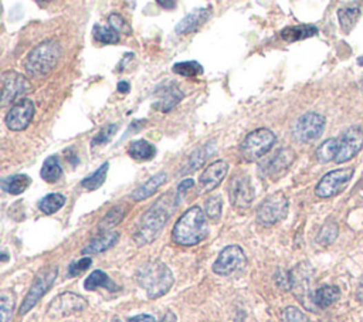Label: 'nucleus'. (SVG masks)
<instances>
[{"label":"nucleus","instance_id":"nucleus-38","mask_svg":"<svg viewBox=\"0 0 363 322\" xmlns=\"http://www.w3.org/2000/svg\"><path fill=\"white\" fill-rule=\"evenodd\" d=\"M222 208H223V201H222V196L219 194H214L210 196L209 199L206 201L205 205V213L206 216L213 220V221H219L222 217Z\"/></svg>","mask_w":363,"mask_h":322},{"label":"nucleus","instance_id":"nucleus-40","mask_svg":"<svg viewBox=\"0 0 363 322\" xmlns=\"http://www.w3.org/2000/svg\"><path fill=\"white\" fill-rule=\"evenodd\" d=\"M282 322H309V319L300 308L287 307L282 311Z\"/></svg>","mask_w":363,"mask_h":322},{"label":"nucleus","instance_id":"nucleus-35","mask_svg":"<svg viewBox=\"0 0 363 322\" xmlns=\"http://www.w3.org/2000/svg\"><path fill=\"white\" fill-rule=\"evenodd\" d=\"M338 234H340V228H338L336 225V221L333 220H329L326 221L325 225L322 226L321 232L318 233V237H317V241L326 247V245H331L335 243V240L338 239Z\"/></svg>","mask_w":363,"mask_h":322},{"label":"nucleus","instance_id":"nucleus-9","mask_svg":"<svg viewBox=\"0 0 363 322\" xmlns=\"http://www.w3.org/2000/svg\"><path fill=\"white\" fill-rule=\"evenodd\" d=\"M247 264V257L237 244H231L225 247V249L220 252L219 257L216 259L213 264V271L217 276H230L233 272L245 268Z\"/></svg>","mask_w":363,"mask_h":322},{"label":"nucleus","instance_id":"nucleus-7","mask_svg":"<svg viewBox=\"0 0 363 322\" xmlns=\"http://www.w3.org/2000/svg\"><path fill=\"white\" fill-rule=\"evenodd\" d=\"M288 199L282 192H276L264 199L257 212V219L261 225L271 226L284 220L288 214Z\"/></svg>","mask_w":363,"mask_h":322},{"label":"nucleus","instance_id":"nucleus-3","mask_svg":"<svg viewBox=\"0 0 363 322\" xmlns=\"http://www.w3.org/2000/svg\"><path fill=\"white\" fill-rule=\"evenodd\" d=\"M209 226L206 213L199 208L193 206L187 209L176 221L172 230V239L179 245H196L207 237Z\"/></svg>","mask_w":363,"mask_h":322},{"label":"nucleus","instance_id":"nucleus-20","mask_svg":"<svg viewBox=\"0 0 363 322\" xmlns=\"http://www.w3.org/2000/svg\"><path fill=\"white\" fill-rule=\"evenodd\" d=\"M216 151V142L210 141L207 143H205L203 146L198 148V150L193 152L189 158V161L185 165V169L182 170L183 175H187V173L191 172H196L199 168H202L205 165V162L214 154Z\"/></svg>","mask_w":363,"mask_h":322},{"label":"nucleus","instance_id":"nucleus-15","mask_svg":"<svg viewBox=\"0 0 363 322\" xmlns=\"http://www.w3.org/2000/svg\"><path fill=\"white\" fill-rule=\"evenodd\" d=\"M32 84L29 80L16 71H6L2 77V105H8L17 97L26 94Z\"/></svg>","mask_w":363,"mask_h":322},{"label":"nucleus","instance_id":"nucleus-16","mask_svg":"<svg viewBox=\"0 0 363 322\" xmlns=\"http://www.w3.org/2000/svg\"><path fill=\"white\" fill-rule=\"evenodd\" d=\"M229 172V163L226 161H217L207 166L199 178V193L205 194L219 186Z\"/></svg>","mask_w":363,"mask_h":322},{"label":"nucleus","instance_id":"nucleus-18","mask_svg":"<svg viewBox=\"0 0 363 322\" xmlns=\"http://www.w3.org/2000/svg\"><path fill=\"white\" fill-rule=\"evenodd\" d=\"M210 14H211L210 8H198L193 12H190L176 24V28H175L176 34H187V33L196 32L209 20Z\"/></svg>","mask_w":363,"mask_h":322},{"label":"nucleus","instance_id":"nucleus-47","mask_svg":"<svg viewBox=\"0 0 363 322\" xmlns=\"http://www.w3.org/2000/svg\"><path fill=\"white\" fill-rule=\"evenodd\" d=\"M356 300L363 303V280H360L356 287Z\"/></svg>","mask_w":363,"mask_h":322},{"label":"nucleus","instance_id":"nucleus-12","mask_svg":"<svg viewBox=\"0 0 363 322\" xmlns=\"http://www.w3.org/2000/svg\"><path fill=\"white\" fill-rule=\"evenodd\" d=\"M230 202L236 209H247L254 201V189L246 175H236L229 185Z\"/></svg>","mask_w":363,"mask_h":322},{"label":"nucleus","instance_id":"nucleus-39","mask_svg":"<svg viewBox=\"0 0 363 322\" xmlns=\"http://www.w3.org/2000/svg\"><path fill=\"white\" fill-rule=\"evenodd\" d=\"M110 28H112L116 33H124V34H131V26L125 21V19L121 14H111L108 17Z\"/></svg>","mask_w":363,"mask_h":322},{"label":"nucleus","instance_id":"nucleus-27","mask_svg":"<svg viewBox=\"0 0 363 322\" xmlns=\"http://www.w3.org/2000/svg\"><path fill=\"white\" fill-rule=\"evenodd\" d=\"M40 175L43 181H45L47 183H56L63 177V168L60 165V159L57 155L48 157L44 161L43 168L40 170Z\"/></svg>","mask_w":363,"mask_h":322},{"label":"nucleus","instance_id":"nucleus-50","mask_svg":"<svg viewBox=\"0 0 363 322\" xmlns=\"http://www.w3.org/2000/svg\"><path fill=\"white\" fill-rule=\"evenodd\" d=\"M234 322H245V319H243V315H238L237 318H236V321Z\"/></svg>","mask_w":363,"mask_h":322},{"label":"nucleus","instance_id":"nucleus-8","mask_svg":"<svg viewBox=\"0 0 363 322\" xmlns=\"http://www.w3.org/2000/svg\"><path fill=\"white\" fill-rule=\"evenodd\" d=\"M325 130V118L318 112L301 115L294 125V138L301 143H311L320 139Z\"/></svg>","mask_w":363,"mask_h":322},{"label":"nucleus","instance_id":"nucleus-52","mask_svg":"<svg viewBox=\"0 0 363 322\" xmlns=\"http://www.w3.org/2000/svg\"><path fill=\"white\" fill-rule=\"evenodd\" d=\"M2 260H3V261L8 260V254H6V253H3V259H2Z\"/></svg>","mask_w":363,"mask_h":322},{"label":"nucleus","instance_id":"nucleus-13","mask_svg":"<svg viewBox=\"0 0 363 322\" xmlns=\"http://www.w3.org/2000/svg\"><path fill=\"white\" fill-rule=\"evenodd\" d=\"M363 146V130L357 125L348 128L340 139V151L335 158L336 163H345L352 161Z\"/></svg>","mask_w":363,"mask_h":322},{"label":"nucleus","instance_id":"nucleus-51","mask_svg":"<svg viewBox=\"0 0 363 322\" xmlns=\"http://www.w3.org/2000/svg\"><path fill=\"white\" fill-rule=\"evenodd\" d=\"M357 64H359V66H363V56L357 59Z\"/></svg>","mask_w":363,"mask_h":322},{"label":"nucleus","instance_id":"nucleus-21","mask_svg":"<svg viewBox=\"0 0 363 322\" xmlns=\"http://www.w3.org/2000/svg\"><path fill=\"white\" fill-rule=\"evenodd\" d=\"M119 239V234L116 232H104L101 234H98L96 237H94L85 247L83 249V254H98L103 252H107L108 249H111L112 245L116 244Z\"/></svg>","mask_w":363,"mask_h":322},{"label":"nucleus","instance_id":"nucleus-30","mask_svg":"<svg viewBox=\"0 0 363 322\" xmlns=\"http://www.w3.org/2000/svg\"><path fill=\"white\" fill-rule=\"evenodd\" d=\"M65 205V197L61 193H50L39 202V209L44 214H54Z\"/></svg>","mask_w":363,"mask_h":322},{"label":"nucleus","instance_id":"nucleus-49","mask_svg":"<svg viewBox=\"0 0 363 322\" xmlns=\"http://www.w3.org/2000/svg\"><path fill=\"white\" fill-rule=\"evenodd\" d=\"M159 6H166V9H174L176 6L175 2H158Z\"/></svg>","mask_w":363,"mask_h":322},{"label":"nucleus","instance_id":"nucleus-46","mask_svg":"<svg viewBox=\"0 0 363 322\" xmlns=\"http://www.w3.org/2000/svg\"><path fill=\"white\" fill-rule=\"evenodd\" d=\"M129 90H131L129 83H127V81H121V83H118V91H119L121 94H127V92H129Z\"/></svg>","mask_w":363,"mask_h":322},{"label":"nucleus","instance_id":"nucleus-10","mask_svg":"<svg viewBox=\"0 0 363 322\" xmlns=\"http://www.w3.org/2000/svg\"><path fill=\"white\" fill-rule=\"evenodd\" d=\"M355 173L353 168H342L331 170L329 173L318 182L315 188V193L321 199H328V197L336 196L338 193H341L344 188L349 183Z\"/></svg>","mask_w":363,"mask_h":322},{"label":"nucleus","instance_id":"nucleus-29","mask_svg":"<svg viewBox=\"0 0 363 322\" xmlns=\"http://www.w3.org/2000/svg\"><path fill=\"white\" fill-rule=\"evenodd\" d=\"M338 151H340V139L329 138L318 146V150L315 152L317 161L320 163H328L336 158Z\"/></svg>","mask_w":363,"mask_h":322},{"label":"nucleus","instance_id":"nucleus-28","mask_svg":"<svg viewBox=\"0 0 363 322\" xmlns=\"http://www.w3.org/2000/svg\"><path fill=\"white\" fill-rule=\"evenodd\" d=\"M32 185V179L28 175H13L2 181V189L10 194H20Z\"/></svg>","mask_w":363,"mask_h":322},{"label":"nucleus","instance_id":"nucleus-43","mask_svg":"<svg viewBox=\"0 0 363 322\" xmlns=\"http://www.w3.org/2000/svg\"><path fill=\"white\" fill-rule=\"evenodd\" d=\"M276 281H277V284H278L282 290H291V287H293V284H294V279H293V276L289 274V272L282 271V270H280V271L277 272Z\"/></svg>","mask_w":363,"mask_h":322},{"label":"nucleus","instance_id":"nucleus-36","mask_svg":"<svg viewBox=\"0 0 363 322\" xmlns=\"http://www.w3.org/2000/svg\"><path fill=\"white\" fill-rule=\"evenodd\" d=\"M92 36L96 41L103 44H116L119 41V33H116L112 28L101 26V24H95Z\"/></svg>","mask_w":363,"mask_h":322},{"label":"nucleus","instance_id":"nucleus-32","mask_svg":"<svg viewBox=\"0 0 363 322\" xmlns=\"http://www.w3.org/2000/svg\"><path fill=\"white\" fill-rule=\"evenodd\" d=\"M360 14V9L357 8H344L338 10V19H340L341 28L345 33H349L355 28Z\"/></svg>","mask_w":363,"mask_h":322},{"label":"nucleus","instance_id":"nucleus-11","mask_svg":"<svg viewBox=\"0 0 363 322\" xmlns=\"http://www.w3.org/2000/svg\"><path fill=\"white\" fill-rule=\"evenodd\" d=\"M88 303L84 296L74 292H63L57 295L47 308V315L52 318L70 316L72 314L83 312Z\"/></svg>","mask_w":363,"mask_h":322},{"label":"nucleus","instance_id":"nucleus-48","mask_svg":"<svg viewBox=\"0 0 363 322\" xmlns=\"http://www.w3.org/2000/svg\"><path fill=\"white\" fill-rule=\"evenodd\" d=\"M160 322H178V319H176V315L172 311H169V312L165 314V316L162 318Z\"/></svg>","mask_w":363,"mask_h":322},{"label":"nucleus","instance_id":"nucleus-45","mask_svg":"<svg viewBox=\"0 0 363 322\" xmlns=\"http://www.w3.org/2000/svg\"><path fill=\"white\" fill-rule=\"evenodd\" d=\"M128 322H156L155 318L152 315H148V314H139L136 316H131L128 319Z\"/></svg>","mask_w":363,"mask_h":322},{"label":"nucleus","instance_id":"nucleus-17","mask_svg":"<svg viewBox=\"0 0 363 322\" xmlns=\"http://www.w3.org/2000/svg\"><path fill=\"white\" fill-rule=\"evenodd\" d=\"M155 94L158 97V103L154 104V107L159 108L163 112L171 111L183 100V92L174 81H166L158 85Z\"/></svg>","mask_w":363,"mask_h":322},{"label":"nucleus","instance_id":"nucleus-41","mask_svg":"<svg viewBox=\"0 0 363 322\" xmlns=\"http://www.w3.org/2000/svg\"><path fill=\"white\" fill-rule=\"evenodd\" d=\"M91 264H92L91 257H83L77 261H72L68 267V276L70 277H77V276L83 274L85 270H88L91 267Z\"/></svg>","mask_w":363,"mask_h":322},{"label":"nucleus","instance_id":"nucleus-5","mask_svg":"<svg viewBox=\"0 0 363 322\" xmlns=\"http://www.w3.org/2000/svg\"><path fill=\"white\" fill-rule=\"evenodd\" d=\"M277 138L267 128H260L250 132L240 145V154L247 162H256L271 151Z\"/></svg>","mask_w":363,"mask_h":322},{"label":"nucleus","instance_id":"nucleus-26","mask_svg":"<svg viewBox=\"0 0 363 322\" xmlns=\"http://www.w3.org/2000/svg\"><path fill=\"white\" fill-rule=\"evenodd\" d=\"M317 34H318V29L315 26H311V24H300V26L285 28L281 32V37L288 43L301 41V40L313 37Z\"/></svg>","mask_w":363,"mask_h":322},{"label":"nucleus","instance_id":"nucleus-19","mask_svg":"<svg viewBox=\"0 0 363 322\" xmlns=\"http://www.w3.org/2000/svg\"><path fill=\"white\" fill-rule=\"evenodd\" d=\"M295 159V152L289 148L278 151L274 158L270 159V162L264 166V173L267 177H277L280 173H282L285 169L293 165Z\"/></svg>","mask_w":363,"mask_h":322},{"label":"nucleus","instance_id":"nucleus-44","mask_svg":"<svg viewBox=\"0 0 363 322\" xmlns=\"http://www.w3.org/2000/svg\"><path fill=\"white\" fill-rule=\"evenodd\" d=\"M193 185H195V182H193L191 179H185L182 181V183L178 186V190H176V196H175V205H180V202L183 201V197L186 194V192L193 188Z\"/></svg>","mask_w":363,"mask_h":322},{"label":"nucleus","instance_id":"nucleus-6","mask_svg":"<svg viewBox=\"0 0 363 322\" xmlns=\"http://www.w3.org/2000/svg\"><path fill=\"white\" fill-rule=\"evenodd\" d=\"M59 276V268L57 267H50L47 270H43L41 272H39L36 280L33 281L28 295L24 296V300L20 305L19 314L20 315H26L34 305H37V303L43 299V295L45 292H48L56 281Z\"/></svg>","mask_w":363,"mask_h":322},{"label":"nucleus","instance_id":"nucleus-2","mask_svg":"<svg viewBox=\"0 0 363 322\" xmlns=\"http://www.w3.org/2000/svg\"><path fill=\"white\" fill-rule=\"evenodd\" d=\"M136 281L151 300H156L171 291L175 283L174 272L162 261H149L136 271Z\"/></svg>","mask_w":363,"mask_h":322},{"label":"nucleus","instance_id":"nucleus-31","mask_svg":"<svg viewBox=\"0 0 363 322\" xmlns=\"http://www.w3.org/2000/svg\"><path fill=\"white\" fill-rule=\"evenodd\" d=\"M108 168H110V163L108 162H104L94 173H91L90 177H87L85 179L81 181V186L84 189H87V190H96V189H100L104 185L105 179H107Z\"/></svg>","mask_w":363,"mask_h":322},{"label":"nucleus","instance_id":"nucleus-4","mask_svg":"<svg viewBox=\"0 0 363 322\" xmlns=\"http://www.w3.org/2000/svg\"><path fill=\"white\" fill-rule=\"evenodd\" d=\"M61 53L63 48L59 41H43L29 53L26 61H24V67H26V71L29 74H33V76H47L60 61Z\"/></svg>","mask_w":363,"mask_h":322},{"label":"nucleus","instance_id":"nucleus-37","mask_svg":"<svg viewBox=\"0 0 363 322\" xmlns=\"http://www.w3.org/2000/svg\"><path fill=\"white\" fill-rule=\"evenodd\" d=\"M125 216V209L123 206H115L112 208L107 214L105 217L101 220V225H100V229L103 232H111L112 228H115L118 223L123 220V217Z\"/></svg>","mask_w":363,"mask_h":322},{"label":"nucleus","instance_id":"nucleus-23","mask_svg":"<svg viewBox=\"0 0 363 322\" xmlns=\"http://www.w3.org/2000/svg\"><path fill=\"white\" fill-rule=\"evenodd\" d=\"M128 155L138 161V162H147L155 158L156 155V148L152 142L145 141V139H138L129 143L128 146Z\"/></svg>","mask_w":363,"mask_h":322},{"label":"nucleus","instance_id":"nucleus-22","mask_svg":"<svg viewBox=\"0 0 363 322\" xmlns=\"http://www.w3.org/2000/svg\"><path fill=\"white\" fill-rule=\"evenodd\" d=\"M167 181V175L165 172H160V173H156V175H154L151 179H148L145 183H142L138 189H135L132 193H131V197L134 201L136 202H141V201H145L148 199V197L154 196L158 189L165 185Z\"/></svg>","mask_w":363,"mask_h":322},{"label":"nucleus","instance_id":"nucleus-33","mask_svg":"<svg viewBox=\"0 0 363 322\" xmlns=\"http://www.w3.org/2000/svg\"><path fill=\"white\" fill-rule=\"evenodd\" d=\"M16 304V295L10 290H5L0 294V316L2 322H10Z\"/></svg>","mask_w":363,"mask_h":322},{"label":"nucleus","instance_id":"nucleus-24","mask_svg":"<svg viewBox=\"0 0 363 322\" xmlns=\"http://www.w3.org/2000/svg\"><path fill=\"white\" fill-rule=\"evenodd\" d=\"M341 299V290L336 285H324L313 292V304L321 310H326Z\"/></svg>","mask_w":363,"mask_h":322},{"label":"nucleus","instance_id":"nucleus-1","mask_svg":"<svg viewBox=\"0 0 363 322\" xmlns=\"http://www.w3.org/2000/svg\"><path fill=\"white\" fill-rule=\"evenodd\" d=\"M171 203L172 201H166V196H163L160 201L154 203L142 214L134 233V240L138 245L149 244L156 240V237L166 226L169 217L172 216L174 208L171 206Z\"/></svg>","mask_w":363,"mask_h":322},{"label":"nucleus","instance_id":"nucleus-34","mask_svg":"<svg viewBox=\"0 0 363 322\" xmlns=\"http://www.w3.org/2000/svg\"><path fill=\"white\" fill-rule=\"evenodd\" d=\"M172 71L183 77H198L202 76L205 70L202 64L198 61H182V63H176Z\"/></svg>","mask_w":363,"mask_h":322},{"label":"nucleus","instance_id":"nucleus-25","mask_svg":"<svg viewBox=\"0 0 363 322\" xmlns=\"http://www.w3.org/2000/svg\"><path fill=\"white\" fill-rule=\"evenodd\" d=\"M84 288L88 291H94L98 288H105L110 292L119 291V287L108 277L107 272L101 270H95L91 272V274L87 277V280L84 281Z\"/></svg>","mask_w":363,"mask_h":322},{"label":"nucleus","instance_id":"nucleus-14","mask_svg":"<svg viewBox=\"0 0 363 322\" xmlns=\"http://www.w3.org/2000/svg\"><path fill=\"white\" fill-rule=\"evenodd\" d=\"M34 103L28 98H23V100L17 101L6 114L5 122L10 131H23L29 127V123L32 122L34 117Z\"/></svg>","mask_w":363,"mask_h":322},{"label":"nucleus","instance_id":"nucleus-42","mask_svg":"<svg viewBox=\"0 0 363 322\" xmlns=\"http://www.w3.org/2000/svg\"><path fill=\"white\" fill-rule=\"evenodd\" d=\"M118 130V123H111V125H107L105 128H103L98 135H96L92 142H91V146H96V145H104L107 142H110V139L112 138V135L115 134V131Z\"/></svg>","mask_w":363,"mask_h":322}]
</instances>
